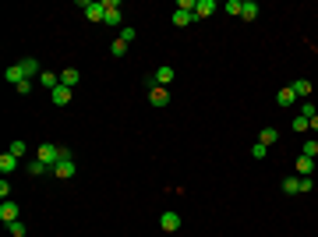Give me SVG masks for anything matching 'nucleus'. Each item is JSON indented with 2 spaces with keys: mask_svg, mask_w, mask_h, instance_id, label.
Wrapping results in <instances>:
<instances>
[{
  "mask_svg": "<svg viewBox=\"0 0 318 237\" xmlns=\"http://www.w3.org/2000/svg\"><path fill=\"white\" fill-rule=\"evenodd\" d=\"M36 159H43L46 166H57L60 159H71V153H68L64 145H53V142H43V145L36 149Z\"/></svg>",
  "mask_w": 318,
  "mask_h": 237,
  "instance_id": "nucleus-1",
  "label": "nucleus"
},
{
  "mask_svg": "<svg viewBox=\"0 0 318 237\" xmlns=\"http://www.w3.org/2000/svg\"><path fill=\"white\" fill-rule=\"evenodd\" d=\"M173 75H177L173 68H156V71L149 75V88H152V85H163V88H166V85L173 81Z\"/></svg>",
  "mask_w": 318,
  "mask_h": 237,
  "instance_id": "nucleus-2",
  "label": "nucleus"
},
{
  "mask_svg": "<svg viewBox=\"0 0 318 237\" xmlns=\"http://www.w3.org/2000/svg\"><path fill=\"white\" fill-rule=\"evenodd\" d=\"M78 173V166H75V159H60L57 166H53V177H60V181H71Z\"/></svg>",
  "mask_w": 318,
  "mask_h": 237,
  "instance_id": "nucleus-3",
  "label": "nucleus"
},
{
  "mask_svg": "<svg viewBox=\"0 0 318 237\" xmlns=\"http://www.w3.org/2000/svg\"><path fill=\"white\" fill-rule=\"evenodd\" d=\"M18 71H21V78H36V75H43L36 57H25V61H18Z\"/></svg>",
  "mask_w": 318,
  "mask_h": 237,
  "instance_id": "nucleus-4",
  "label": "nucleus"
},
{
  "mask_svg": "<svg viewBox=\"0 0 318 237\" xmlns=\"http://www.w3.org/2000/svg\"><path fill=\"white\" fill-rule=\"evenodd\" d=\"M85 18L88 21H106V7L99 0H92V4H85Z\"/></svg>",
  "mask_w": 318,
  "mask_h": 237,
  "instance_id": "nucleus-5",
  "label": "nucleus"
},
{
  "mask_svg": "<svg viewBox=\"0 0 318 237\" xmlns=\"http://www.w3.org/2000/svg\"><path fill=\"white\" fill-rule=\"evenodd\" d=\"M106 7V25H120V0H103Z\"/></svg>",
  "mask_w": 318,
  "mask_h": 237,
  "instance_id": "nucleus-6",
  "label": "nucleus"
},
{
  "mask_svg": "<svg viewBox=\"0 0 318 237\" xmlns=\"http://www.w3.org/2000/svg\"><path fill=\"white\" fill-rule=\"evenodd\" d=\"M149 103H152V106H166V103H170V92H166L163 85H152V88H149Z\"/></svg>",
  "mask_w": 318,
  "mask_h": 237,
  "instance_id": "nucleus-7",
  "label": "nucleus"
},
{
  "mask_svg": "<svg viewBox=\"0 0 318 237\" xmlns=\"http://www.w3.org/2000/svg\"><path fill=\"white\" fill-rule=\"evenodd\" d=\"M216 11H219L216 0H198V4H195V18H209V14H216Z\"/></svg>",
  "mask_w": 318,
  "mask_h": 237,
  "instance_id": "nucleus-8",
  "label": "nucleus"
},
{
  "mask_svg": "<svg viewBox=\"0 0 318 237\" xmlns=\"http://www.w3.org/2000/svg\"><path fill=\"white\" fill-rule=\"evenodd\" d=\"M50 99H53V106H68V103H71V88H68V85H57V88L50 92Z\"/></svg>",
  "mask_w": 318,
  "mask_h": 237,
  "instance_id": "nucleus-9",
  "label": "nucleus"
},
{
  "mask_svg": "<svg viewBox=\"0 0 318 237\" xmlns=\"http://www.w3.org/2000/svg\"><path fill=\"white\" fill-rule=\"evenodd\" d=\"M159 227L173 234V230H180V216H177V213H163V216H159Z\"/></svg>",
  "mask_w": 318,
  "mask_h": 237,
  "instance_id": "nucleus-10",
  "label": "nucleus"
},
{
  "mask_svg": "<svg viewBox=\"0 0 318 237\" xmlns=\"http://www.w3.org/2000/svg\"><path fill=\"white\" fill-rule=\"evenodd\" d=\"M276 103H279V106H290V103H297V92H294V85L279 88V92H276Z\"/></svg>",
  "mask_w": 318,
  "mask_h": 237,
  "instance_id": "nucleus-11",
  "label": "nucleus"
},
{
  "mask_svg": "<svg viewBox=\"0 0 318 237\" xmlns=\"http://www.w3.org/2000/svg\"><path fill=\"white\" fill-rule=\"evenodd\" d=\"M0 220H4V223H14V220H18V205H14L11 198L0 205Z\"/></svg>",
  "mask_w": 318,
  "mask_h": 237,
  "instance_id": "nucleus-12",
  "label": "nucleus"
},
{
  "mask_svg": "<svg viewBox=\"0 0 318 237\" xmlns=\"http://www.w3.org/2000/svg\"><path fill=\"white\" fill-rule=\"evenodd\" d=\"M78 68H64V71H60V85H68V88H75V85H78Z\"/></svg>",
  "mask_w": 318,
  "mask_h": 237,
  "instance_id": "nucleus-13",
  "label": "nucleus"
},
{
  "mask_svg": "<svg viewBox=\"0 0 318 237\" xmlns=\"http://www.w3.org/2000/svg\"><path fill=\"white\" fill-rule=\"evenodd\" d=\"M297 173H301V177H311V173H315V159L297 156Z\"/></svg>",
  "mask_w": 318,
  "mask_h": 237,
  "instance_id": "nucleus-14",
  "label": "nucleus"
},
{
  "mask_svg": "<svg viewBox=\"0 0 318 237\" xmlns=\"http://www.w3.org/2000/svg\"><path fill=\"white\" fill-rule=\"evenodd\" d=\"M39 85H43V88H50V92H53V88H57V85H60V75H53V71H43V75H39Z\"/></svg>",
  "mask_w": 318,
  "mask_h": 237,
  "instance_id": "nucleus-15",
  "label": "nucleus"
},
{
  "mask_svg": "<svg viewBox=\"0 0 318 237\" xmlns=\"http://www.w3.org/2000/svg\"><path fill=\"white\" fill-rule=\"evenodd\" d=\"M240 18H244V21H255V18H258V4H255V0H244V7H240Z\"/></svg>",
  "mask_w": 318,
  "mask_h": 237,
  "instance_id": "nucleus-16",
  "label": "nucleus"
},
{
  "mask_svg": "<svg viewBox=\"0 0 318 237\" xmlns=\"http://www.w3.org/2000/svg\"><path fill=\"white\" fill-rule=\"evenodd\" d=\"M28 173H32V177H43V173H53V166H46L43 159H32V163H28Z\"/></svg>",
  "mask_w": 318,
  "mask_h": 237,
  "instance_id": "nucleus-17",
  "label": "nucleus"
},
{
  "mask_svg": "<svg viewBox=\"0 0 318 237\" xmlns=\"http://www.w3.org/2000/svg\"><path fill=\"white\" fill-rule=\"evenodd\" d=\"M0 170H4V173H14V170H18V156L4 153V156H0Z\"/></svg>",
  "mask_w": 318,
  "mask_h": 237,
  "instance_id": "nucleus-18",
  "label": "nucleus"
},
{
  "mask_svg": "<svg viewBox=\"0 0 318 237\" xmlns=\"http://www.w3.org/2000/svg\"><path fill=\"white\" fill-rule=\"evenodd\" d=\"M258 142H262V145H276V142H279V131H276V128H262V138H258Z\"/></svg>",
  "mask_w": 318,
  "mask_h": 237,
  "instance_id": "nucleus-19",
  "label": "nucleus"
},
{
  "mask_svg": "<svg viewBox=\"0 0 318 237\" xmlns=\"http://www.w3.org/2000/svg\"><path fill=\"white\" fill-rule=\"evenodd\" d=\"M294 92H297V99L311 96V81H308V78H297V81H294Z\"/></svg>",
  "mask_w": 318,
  "mask_h": 237,
  "instance_id": "nucleus-20",
  "label": "nucleus"
},
{
  "mask_svg": "<svg viewBox=\"0 0 318 237\" xmlns=\"http://www.w3.org/2000/svg\"><path fill=\"white\" fill-rule=\"evenodd\" d=\"M195 21V14H187V11H173V25L177 28H184V25H191Z\"/></svg>",
  "mask_w": 318,
  "mask_h": 237,
  "instance_id": "nucleus-21",
  "label": "nucleus"
},
{
  "mask_svg": "<svg viewBox=\"0 0 318 237\" xmlns=\"http://www.w3.org/2000/svg\"><path fill=\"white\" fill-rule=\"evenodd\" d=\"M301 156H308V159H318V138H308V142H304V149H301Z\"/></svg>",
  "mask_w": 318,
  "mask_h": 237,
  "instance_id": "nucleus-22",
  "label": "nucleus"
},
{
  "mask_svg": "<svg viewBox=\"0 0 318 237\" xmlns=\"http://www.w3.org/2000/svg\"><path fill=\"white\" fill-rule=\"evenodd\" d=\"M283 191H287V195H297V191H301V177H287V181H283Z\"/></svg>",
  "mask_w": 318,
  "mask_h": 237,
  "instance_id": "nucleus-23",
  "label": "nucleus"
},
{
  "mask_svg": "<svg viewBox=\"0 0 318 237\" xmlns=\"http://www.w3.org/2000/svg\"><path fill=\"white\" fill-rule=\"evenodd\" d=\"M110 53H113V57H124V53H128V43H124V39H113V43H110Z\"/></svg>",
  "mask_w": 318,
  "mask_h": 237,
  "instance_id": "nucleus-24",
  "label": "nucleus"
},
{
  "mask_svg": "<svg viewBox=\"0 0 318 237\" xmlns=\"http://www.w3.org/2000/svg\"><path fill=\"white\" fill-rule=\"evenodd\" d=\"M4 78H7V85H18V81H21V71H18V64H14V68H7V71H4Z\"/></svg>",
  "mask_w": 318,
  "mask_h": 237,
  "instance_id": "nucleus-25",
  "label": "nucleus"
},
{
  "mask_svg": "<svg viewBox=\"0 0 318 237\" xmlns=\"http://www.w3.org/2000/svg\"><path fill=\"white\" fill-rule=\"evenodd\" d=\"M315 113H318V110H315V103H311V99H304V103H301V117H308V121H311Z\"/></svg>",
  "mask_w": 318,
  "mask_h": 237,
  "instance_id": "nucleus-26",
  "label": "nucleus"
},
{
  "mask_svg": "<svg viewBox=\"0 0 318 237\" xmlns=\"http://www.w3.org/2000/svg\"><path fill=\"white\" fill-rule=\"evenodd\" d=\"M251 156H255V159H265V156H269V145L255 142V145H251Z\"/></svg>",
  "mask_w": 318,
  "mask_h": 237,
  "instance_id": "nucleus-27",
  "label": "nucleus"
},
{
  "mask_svg": "<svg viewBox=\"0 0 318 237\" xmlns=\"http://www.w3.org/2000/svg\"><path fill=\"white\" fill-rule=\"evenodd\" d=\"M7 230H11V237H25V223L14 220V223H7Z\"/></svg>",
  "mask_w": 318,
  "mask_h": 237,
  "instance_id": "nucleus-28",
  "label": "nucleus"
},
{
  "mask_svg": "<svg viewBox=\"0 0 318 237\" xmlns=\"http://www.w3.org/2000/svg\"><path fill=\"white\" fill-rule=\"evenodd\" d=\"M7 153H11V156H25V153H28V149H25V142H11V149H7Z\"/></svg>",
  "mask_w": 318,
  "mask_h": 237,
  "instance_id": "nucleus-29",
  "label": "nucleus"
},
{
  "mask_svg": "<svg viewBox=\"0 0 318 237\" xmlns=\"http://www.w3.org/2000/svg\"><path fill=\"white\" fill-rule=\"evenodd\" d=\"M14 88H18V96H28V92H32V78H21Z\"/></svg>",
  "mask_w": 318,
  "mask_h": 237,
  "instance_id": "nucleus-30",
  "label": "nucleus"
},
{
  "mask_svg": "<svg viewBox=\"0 0 318 237\" xmlns=\"http://www.w3.org/2000/svg\"><path fill=\"white\" fill-rule=\"evenodd\" d=\"M308 128H311L308 117H294V131H308Z\"/></svg>",
  "mask_w": 318,
  "mask_h": 237,
  "instance_id": "nucleus-31",
  "label": "nucleus"
},
{
  "mask_svg": "<svg viewBox=\"0 0 318 237\" xmlns=\"http://www.w3.org/2000/svg\"><path fill=\"white\" fill-rule=\"evenodd\" d=\"M240 7H244V0H230L223 11H227V14H240Z\"/></svg>",
  "mask_w": 318,
  "mask_h": 237,
  "instance_id": "nucleus-32",
  "label": "nucleus"
},
{
  "mask_svg": "<svg viewBox=\"0 0 318 237\" xmlns=\"http://www.w3.org/2000/svg\"><path fill=\"white\" fill-rule=\"evenodd\" d=\"M0 195H4V202L11 198V181H0Z\"/></svg>",
  "mask_w": 318,
  "mask_h": 237,
  "instance_id": "nucleus-33",
  "label": "nucleus"
},
{
  "mask_svg": "<svg viewBox=\"0 0 318 237\" xmlns=\"http://www.w3.org/2000/svg\"><path fill=\"white\" fill-rule=\"evenodd\" d=\"M311 131H318V113H315V117H311Z\"/></svg>",
  "mask_w": 318,
  "mask_h": 237,
  "instance_id": "nucleus-34",
  "label": "nucleus"
}]
</instances>
